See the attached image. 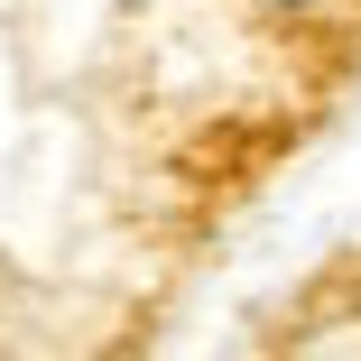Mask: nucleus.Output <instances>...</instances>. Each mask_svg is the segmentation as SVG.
Instances as JSON below:
<instances>
[{
	"label": "nucleus",
	"instance_id": "obj_1",
	"mask_svg": "<svg viewBox=\"0 0 361 361\" xmlns=\"http://www.w3.org/2000/svg\"><path fill=\"white\" fill-rule=\"evenodd\" d=\"M297 10H306V0H297Z\"/></svg>",
	"mask_w": 361,
	"mask_h": 361
}]
</instances>
